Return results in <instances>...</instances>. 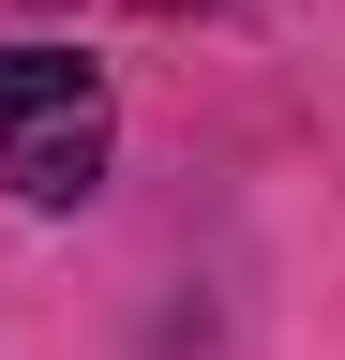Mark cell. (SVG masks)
<instances>
[{
	"label": "cell",
	"mask_w": 345,
	"mask_h": 360,
	"mask_svg": "<svg viewBox=\"0 0 345 360\" xmlns=\"http://www.w3.org/2000/svg\"><path fill=\"white\" fill-rule=\"evenodd\" d=\"M120 165V90L91 45H0V180L15 210H91Z\"/></svg>",
	"instance_id": "obj_1"
},
{
	"label": "cell",
	"mask_w": 345,
	"mask_h": 360,
	"mask_svg": "<svg viewBox=\"0 0 345 360\" xmlns=\"http://www.w3.org/2000/svg\"><path fill=\"white\" fill-rule=\"evenodd\" d=\"M46 15H240V0H46Z\"/></svg>",
	"instance_id": "obj_2"
}]
</instances>
